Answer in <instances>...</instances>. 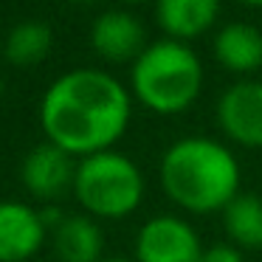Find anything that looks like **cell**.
<instances>
[{"label":"cell","mask_w":262,"mask_h":262,"mask_svg":"<svg viewBox=\"0 0 262 262\" xmlns=\"http://www.w3.org/2000/svg\"><path fill=\"white\" fill-rule=\"evenodd\" d=\"M130 124V93L116 76L76 68L48 85L40 102V127L68 155L107 152Z\"/></svg>","instance_id":"6da1fadb"},{"label":"cell","mask_w":262,"mask_h":262,"mask_svg":"<svg viewBox=\"0 0 262 262\" xmlns=\"http://www.w3.org/2000/svg\"><path fill=\"white\" fill-rule=\"evenodd\" d=\"M166 198L192 214L223 211L239 194V164L211 138H181L161 158Z\"/></svg>","instance_id":"7a4b0ae2"},{"label":"cell","mask_w":262,"mask_h":262,"mask_svg":"<svg viewBox=\"0 0 262 262\" xmlns=\"http://www.w3.org/2000/svg\"><path fill=\"white\" fill-rule=\"evenodd\" d=\"M130 85L136 99L152 113H183L203 88V65L186 42L161 40L133 62Z\"/></svg>","instance_id":"3957f363"},{"label":"cell","mask_w":262,"mask_h":262,"mask_svg":"<svg viewBox=\"0 0 262 262\" xmlns=\"http://www.w3.org/2000/svg\"><path fill=\"white\" fill-rule=\"evenodd\" d=\"M74 194L88 214L119 220L141 206L144 178L127 155L107 149L76 164Z\"/></svg>","instance_id":"277c9868"},{"label":"cell","mask_w":262,"mask_h":262,"mask_svg":"<svg viewBox=\"0 0 262 262\" xmlns=\"http://www.w3.org/2000/svg\"><path fill=\"white\" fill-rule=\"evenodd\" d=\"M203 245L186 220L158 214L136 237V262H203Z\"/></svg>","instance_id":"5b68a950"},{"label":"cell","mask_w":262,"mask_h":262,"mask_svg":"<svg viewBox=\"0 0 262 262\" xmlns=\"http://www.w3.org/2000/svg\"><path fill=\"white\" fill-rule=\"evenodd\" d=\"M217 124L234 144L262 147V82L243 79L226 88L217 102Z\"/></svg>","instance_id":"8992f818"},{"label":"cell","mask_w":262,"mask_h":262,"mask_svg":"<svg viewBox=\"0 0 262 262\" xmlns=\"http://www.w3.org/2000/svg\"><path fill=\"white\" fill-rule=\"evenodd\" d=\"M20 181L37 200H57L68 189H74L76 164L74 155L54 147L51 141L37 144L20 166Z\"/></svg>","instance_id":"52a82bcc"},{"label":"cell","mask_w":262,"mask_h":262,"mask_svg":"<svg viewBox=\"0 0 262 262\" xmlns=\"http://www.w3.org/2000/svg\"><path fill=\"white\" fill-rule=\"evenodd\" d=\"M42 211L17 200H0V262H26L46 243Z\"/></svg>","instance_id":"ba28073f"},{"label":"cell","mask_w":262,"mask_h":262,"mask_svg":"<svg viewBox=\"0 0 262 262\" xmlns=\"http://www.w3.org/2000/svg\"><path fill=\"white\" fill-rule=\"evenodd\" d=\"M144 23L124 9L102 12L91 26V46L107 62H136L144 54Z\"/></svg>","instance_id":"9c48e42d"},{"label":"cell","mask_w":262,"mask_h":262,"mask_svg":"<svg viewBox=\"0 0 262 262\" xmlns=\"http://www.w3.org/2000/svg\"><path fill=\"white\" fill-rule=\"evenodd\" d=\"M54 251L59 262H102L104 234L88 214H65L54 226Z\"/></svg>","instance_id":"30bf717a"},{"label":"cell","mask_w":262,"mask_h":262,"mask_svg":"<svg viewBox=\"0 0 262 262\" xmlns=\"http://www.w3.org/2000/svg\"><path fill=\"white\" fill-rule=\"evenodd\" d=\"M220 6L214 0H161L155 6V20L169 34V40H194L214 26Z\"/></svg>","instance_id":"8fae6325"},{"label":"cell","mask_w":262,"mask_h":262,"mask_svg":"<svg viewBox=\"0 0 262 262\" xmlns=\"http://www.w3.org/2000/svg\"><path fill=\"white\" fill-rule=\"evenodd\" d=\"M214 57L234 74L262 68V31L248 23H226L214 37Z\"/></svg>","instance_id":"7c38bea8"},{"label":"cell","mask_w":262,"mask_h":262,"mask_svg":"<svg viewBox=\"0 0 262 262\" xmlns=\"http://www.w3.org/2000/svg\"><path fill=\"white\" fill-rule=\"evenodd\" d=\"M54 31L46 20H20L6 37L3 57L14 68H34L51 54Z\"/></svg>","instance_id":"4fadbf2b"},{"label":"cell","mask_w":262,"mask_h":262,"mask_svg":"<svg viewBox=\"0 0 262 262\" xmlns=\"http://www.w3.org/2000/svg\"><path fill=\"white\" fill-rule=\"evenodd\" d=\"M223 226L234 245L262 251V198L259 194H237L223 209Z\"/></svg>","instance_id":"5bb4252c"},{"label":"cell","mask_w":262,"mask_h":262,"mask_svg":"<svg viewBox=\"0 0 262 262\" xmlns=\"http://www.w3.org/2000/svg\"><path fill=\"white\" fill-rule=\"evenodd\" d=\"M203 262H243V254L228 243H217L203 251Z\"/></svg>","instance_id":"9a60e30c"},{"label":"cell","mask_w":262,"mask_h":262,"mask_svg":"<svg viewBox=\"0 0 262 262\" xmlns=\"http://www.w3.org/2000/svg\"><path fill=\"white\" fill-rule=\"evenodd\" d=\"M102 262H130V259H121V256H107V259H102Z\"/></svg>","instance_id":"2e32d148"}]
</instances>
